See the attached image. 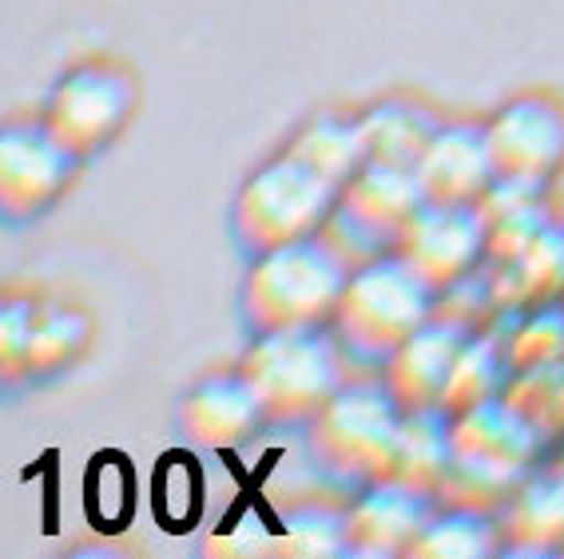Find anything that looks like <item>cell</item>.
<instances>
[{
	"instance_id": "obj_10",
	"label": "cell",
	"mask_w": 564,
	"mask_h": 559,
	"mask_svg": "<svg viewBox=\"0 0 564 559\" xmlns=\"http://www.w3.org/2000/svg\"><path fill=\"white\" fill-rule=\"evenodd\" d=\"M497 179L549 190L564 167V100L553 91H521L485 120Z\"/></svg>"
},
{
	"instance_id": "obj_9",
	"label": "cell",
	"mask_w": 564,
	"mask_h": 559,
	"mask_svg": "<svg viewBox=\"0 0 564 559\" xmlns=\"http://www.w3.org/2000/svg\"><path fill=\"white\" fill-rule=\"evenodd\" d=\"M398 254L442 294L457 291L489 259V219L481 202H425L398 239Z\"/></svg>"
},
{
	"instance_id": "obj_20",
	"label": "cell",
	"mask_w": 564,
	"mask_h": 559,
	"mask_svg": "<svg viewBox=\"0 0 564 559\" xmlns=\"http://www.w3.org/2000/svg\"><path fill=\"white\" fill-rule=\"evenodd\" d=\"M91 341V314L68 302H48L36 306L32 321L29 358H24V377H48L80 361V353Z\"/></svg>"
},
{
	"instance_id": "obj_18",
	"label": "cell",
	"mask_w": 564,
	"mask_h": 559,
	"mask_svg": "<svg viewBox=\"0 0 564 559\" xmlns=\"http://www.w3.org/2000/svg\"><path fill=\"white\" fill-rule=\"evenodd\" d=\"M286 147L294 155H303L306 163H314L323 175H330L334 183H343V187L370 160V140H366L362 116H334V111L314 116Z\"/></svg>"
},
{
	"instance_id": "obj_25",
	"label": "cell",
	"mask_w": 564,
	"mask_h": 559,
	"mask_svg": "<svg viewBox=\"0 0 564 559\" xmlns=\"http://www.w3.org/2000/svg\"><path fill=\"white\" fill-rule=\"evenodd\" d=\"M279 548L294 556H343L346 548V512L323 508V504H303L282 519Z\"/></svg>"
},
{
	"instance_id": "obj_21",
	"label": "cell",
	"mask_w": 564,
	"mask_h": 559,
	"mask_svg": "<svg viewBox=\"0 0 564 559\" xmlns=\"http://www.w3.org/2000/svg\"><path fill=\"white\" fill-rule=\"evenodd\" d=\"M501 531L494 512L465 508V504H445L430 516L422 536L413 539L410 556H437V559H474L501 551Z\"/></svg>"
},
{
	"instance_id": "obj_14",
	"label": "cell",
	"mask_w": 564,
	"mask_h": 559,
	"mask_svg": "<svg viewBox=\"0 0 564 559\" xmlns=\"http://www.w3.org/2000/svg\"><path fill=\"white\" fill-rule=\"evenodd\" d=\"M474 338V326L462 318H430L422 330L405 341L382 365V381L390 393L402 401L405 409H425V405H442V393L449 385V373L457 365V353L465 341Z\"/></svg>"
},
{
	"instance_id": "obj_17",
	"label": "cell",
	"mask_w": 564,
	"mask_h": 559,
	"mask_svg": "<svg viewBox=\"0 0 564 559\" xmlns=\"http://www.w3.org/2000/svg\"><path fill=\"white\" fill-rule=\"evenodd\" d=\"M564 291V222H544L536 239L513 259L501 262V274L494 278V298L505 310H533L544 302H556Z\"/></svg>"
},
{
	"instance_id": "obj_11",
	"label": "cell",
	"mask_w": 564,
	"mask_h": 559,
	"mask_svg": "<svg viewBox=\"0 0 564 559\" xmlns=\"http://www.w3.org/2000/svg\"><path fill=\"white\" fill-rule=\"evenodd\" d=\"M80 155L44 120L9 123L0 135V202L12 222L41 219L72 187Z\"/></svg>"
},
{
	"instance_id": "obj_22",
	"label": "cell",
	"mask_w": 564,
	"mask_h": 559,
	"mask_svg": "<svg viewBox=\"0 0 564 559\" xmlns=\"http://www.w3.org/2000/svg\"><path fill=\"white\" fill-rule=\"evenodd\" d=\"M362 123H366V140H370V155H378V160H402V163H417L430 135L442 128V120L425 103L402 100V96L366 108Z\"/></svg>"
},
{
	"instance_id": "obj_6",
	"label": "cell",
	"mask_w": 564,
	"mask_h": 559,
	"mask_svg": "<svg viewBox=\"0 0 564 559\" xmlns=\"http://www.w3.org/2000/svg\"><path fill=\"white\" fill-rule=\"evenodd\" d=\"M402 417L405 405L386 381H346L326 409L306 420V449L323 472L362 489L390 469Z\"/></svg>"
},
{
	"instance_id": "obj_2",
	"label": "cell",
	"mask_w": 564,
	"mask_h": 559,
	"mask_svg": "<svg viewBox=\"0 0 564 559\" xmlns=\"http://www.w3.org/2000/svg\"><path fill=\"white\" fill-rule=\"evenodd\" d=\"M541 452V425L521 401L489 397L454 413V469L445 476V504L494 512L517 496Z\"/></svg>"
},
{
	"instance_id": "obj_23",
	"label": "cell",
	"mask_w": 564,
	"mask_h": 559,
	"mask_svg": "<svg viewBox=\"0 0 564 559\" xmlns=\"http://www.w3.org/2000/svg\"><path fill=\"white\" fill-rule=\"evenodd\" d=\"M509 373H513V365H509L505 341L494 338V333H474V338L465 341V350L457 353V365L442 393V409L465 413L481 405V401L497 397Z\"/></svg>"
},
{
	"instance_id": "obj_7",
	"label": "cell",
	"mask_w": 564,
	"mask_h": 559,
	"mask_svg": "<svg viewBox=\"0 0 564 559\" xmlns=\"http://www.w3.org/2000/svg\"><path fill=\"white\" fill-rule=\"evenodd\" d=\"M425 202L430 199L413 163L370 155L366 167L346 183L338 210L330 215L323 234L350 259V266H362L398 246L402 230Z\"/></svg>"
},
{
	"instance_id": "obj_4",
	"label": "cell",
	"mask_w": 564,
	"mask_h": 559,
	"mask_svg": "<svg viewBox=\"0 0 564 559\" xmlns=\"http://www.w3.org/2000/svg\"><path fill=\"white\" fill-rule=\"evenodd\" d=\"M354 361L330 326L254 333L239 370L259 393L271 425H306L350 381Z\"/></svg>"
},
{
	"instance_id": "obj_16",
	"label": "cell",
	"mask_w": 564,
	"mask_h": 559,
	"mask_svg": "<svg viewBox=\"0 0 564 559\" xmlns=\"http://www.w3.org/2000/svg\"><path fill=\"white\" fill-rule=\"evenodd\" d=\"M449 469H454V413L442 405L405 409L386 476L442 496Z\"/></svg>"
},
{
	"instance_id": "obj_5",
	"label": "cell",
	"mask_w": 564,
	"mask_h": 559,
	"mask_svg": "<svg viewBox=\"0 0 564 559\" xmlns=\"http://www.w3.org/2000/svg\"><path fill=\"white\" fill-rule=\"evenodd\" d=\"M343 183L282 147L254 167L231 202V234L247 254L323 234L343 199Z\"/></svg>"
},
{
	"instance_id": "obj_8",
	"label": "cell",
	"mask_w": 564,
	"mask_h": 559,
	"mask_svg": "<svg viewBox=\"0 0 564 559\" xmlns=\"http://www.w3.org/2000/svg\"><path fill=\"white\" fill-rule=\"evenodd\" d=\"M135 103H140L135 72L116 61H84L56 80L44 108V123L80 160H91L120 140V131L135 116Z\"/></svg>"
},
{
	"instance_id": "obj_12",
	"label": "cell",
	"mask_w": 564,
	"mask_h": 559,
	"mask_svg": "<svg viewBox=\"0 0 564 559\" xmlns=\"http://www.w3.org/2000/svg\"><path fill=\"white\" fill-rule=\"evenodd\" d=\"M442 508L434 492L410 489L402 480H370L346 508V548L358 556H402Z\"/></svg>"
},
{
	"instance_id": "obj_26",
	"label": "cell",
	"mask_w": 564,
	"mask_h": 559,
	"mask_svg": "<svg viewBox=\"0 0 564 559\" xmlns=\"http://www.w3.org/2000/svg\"><path fill=\"white\" fill-rule=\"evenodd\" d=\"M36 306H41V302H29V298H9V306H4V318H0V333H4L0 353H4V373H9V381L24 377V358H29Z\"/></svg>"
},
{
	"instance_id": "obj_15",
	"label": "cell",
	"mask_w": 564,
	"mask_h": 559,
	"mask_svg": "<svg viewBox=\"0 0 564 559\" xmlns=\"http://www.w3.org/2000/svg\"><path fill=\"white\" fill-rule=\"evenodd\" d=\"M262 425L271 420L242 370L203 377L183 401V429L207 449H235L242 440H251Z\"/></svg>"
},
{
	"instance_id": "obj_19",
	"label": "cell",
	"mask_w": 564,
	"mask_h": 559,
	"mask_svg": "<svg viewBox=\"0 0 564 559\" xmlns=\"http://www.w3.org/2000/svg\"><path fill=\"white\" fill-rule=\"evenodd\" d=\"M505 536L517 551H556L564 544V472L524 480L509 500Z\"/></svg>"
},
{
	"instance_id": "obj_3",
	"label": "cell",
	"mask_w": 564,
	"mask_h": 559,
	"mask_svg": "<svg viewBox=\"0 0 564 559\" xmlns=\"http://www.w3.org/2000/svg\"><path fill=\"white\" fill-rule=\"evenodd\" d=\"M437 298L442 291L430 286L398 250H390L354 266L330 330L338 333L350 361L386 365L425 321L437 318Z\"/></svg>"
},
{
	"instance_id": "obj_1",
	"label": "cell",
	"mask_w": 564,
	"mask_h": 559,
	"mask_svg": "<svg viewBox=\"0 0 564 559\" xmlns=\"http://www.w3.org/2000/svg\"><path fill=\"white\" fill-rule=\"evenodd\" d=\"M350 274V259L326 234L259 250L242 278V318L254 333L330 326Z\"/></svg>"
},
{
	"instance_id": "obj_24",
	"label": "cell",
	"mask_w": 564,
	"mask_h": 559,
	"mask_svg": "<svg viewBox=\"0 0 564 559\" xmlns=\"http://www.w3.org/2000/svg\"><path fill=\"white\" fill-rule=\"evenodd\" d=\"M513 373H544L564 361V302H544L524 314V321L505 341Z\"/></svg>"
},
{
	"instance_id": "obj_13",
	"label": "cell",
	"mask_w": 564,
	"mask_h": 559,
	"mask_svg": "<svg viewBox=\"0 0 564 559\" xmlns=\"http://www.w3.org/2000/svg\"><path fill=\"white\" fill-rule=\"evenodd\" d=\"M413 167L425 199L434 202H481L497 183L494 147L481 120H442Z\"/></svg>"
}]
</instances>
